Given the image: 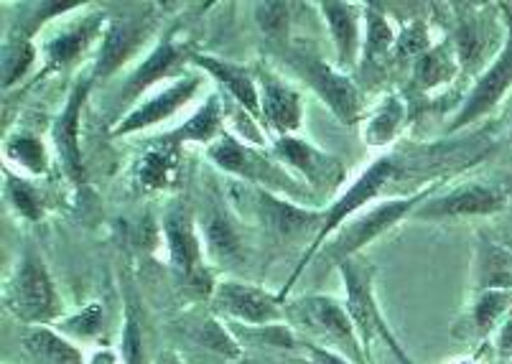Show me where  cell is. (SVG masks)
Masks as SVG:
<instances>
[{"mask_svg":"<svg viewBox=\"0 0 512 364\" xmlns=\"http://www.w3.org/2000/svg\"><path fill=\"white\" fill-rule=\"evenodd\" d=\"M258 90L263 123L278 138L299 135L301 125H304V97H301V92L271 72L258 74Z\"/></svg>","mask_w":512,"mask_h":364,"instance_id":"21","label":"cell"},{"mask_svg":"<svg viewBox=\"0 0 512 364\" xmlns=\"http://www.w3.org/2000/svg\"><path fill=\"white\" fill-rule=\"evenodd\" d=\"M107 21H110V13L97 8V11L85 13V16L64 23L57 34L49 36V39L41 44L39 54L41 59H44V67H41L39 77L69 72L82 56L90 54V51L95 49L97 41H102Z\"/></svg>","mask_w":512,"mask_h":364,"instance_id":"18","label":"cell"},{"mask_svg":"<svg viewBox=\"0 0 512 364\" xmlns=\"http://www.w3.org/2000/svg\"><path fill=\"white\" fill-rule=\"evenodd\" d=\"M197 54L199 46L192 36H184L179 28L166 31V34L151 46V51L143 56L141 64L120 82L118 95H115L113 102L115 123L123 118L125 112L133 110V107L141 102V97L148 95L153 87L169 82V79L174 82L181 74L189 72V67H192L194 56Z\"/></svg>","mask_w":512,"mask_h":364,"instance_id":"6","label":"cell"},{"mask_svg":"<svg viewBox=\"0 0 512 364\" xmlns=\"http://www.w3.org/2000/svg\"><path fill=\"white\" fill-rule=\"evenodd\" d=\"M512 311V291H479L467 311V329L477 339L500 331Z\"/></svg>","mask_w":512,"mask_h":364,"instance_id":"31","label":"cell"},{"mask_svg":"<svg viewBox=\"0 0 512 364\" xmlns=\"http://www.w3.org/2000/svg\"><path fill=\"white\" fill-rule=\"evenodd\" d=\"M286 321L306 331L314 342H319V347L342 354L344 359L355 364H372L362 347L355 321L349 316L347 303L339 298L324 296V293L299 298L296 303L286 306Z\"/></svg>","mask_w":512,"mask_h":364,"instance_id":"7","label":"cell"},{"mask_svg":"<svg viewBox=\"0 0 512 364\" xmlns=\"http://www.w3.org/2000/svg\"><path fill=\"white\" fill-rule=\"evenodd\" d=\"M3 306L23 326H54L64 319V303L41 252L26 247L3 286Z\"/></svg>","mask_w":512,"mask_h":364,"instance_id":"5","label":"cell"},{"mask_svg":"<svg viewBox=\"0 0 512 364\" xmlns=\"http://www.w3.org/2000/svg\"><path fill=\"white\" fill-rule=\"evenodd\" d=\"M271 153L321 199H337L339 189L347 181V168H344L342 158L321 151L301 135L276 138Z\"/></svg>","mask_w":512,"mask_h":364,"instance_id":"12","label":"cell"},{"mask_svg":"<svg viewBox=\"0 0 512 364\" xmlns=\"http://www.w3.org/2000/svg\"><path fill=\"white\" fill-rule=\"evenodd\" d=\"M184 148L156 138L146 151L138 156L133 166V179L143 191H174L184 179Z\"/></svg>","mask_w":512,"mask_h":364,"instance_id":"24","label":"cell"},{"mask_svg":"<svg viewBox=\"0 0 512 364\" xmlns=\"http://www.w3.org/2000/svg\"><path fill=\"white\" fill-rule=\"evenodd\" d=\"M408 123V105L400 95H385V100L377 105L370 120L365 123L362 138L370 148H385L390 146L400 135V130Z\"/></svg>","mask_w":512,"mask_h":364,"instance_id":"30","label":"cell"},{"mask_svg":"<svg viewBox=\"0 0 512 364\" xmlns=\"http://www.w3.org/2000/svg\"><path fill=\"white\" fill-rule=\"evenodd\" d=\"M209 308L237 326H271L286 321V303L281 296L245 280H217Z\"/></svg>","mask_w":512,"mask_h":364,"instance_id":"13","label":"cell"},{"mask_svg":"<svg viewBox=\"0 0 512 364\" xmlns=\"http://www.w3.org/2000/svg\"><path fill=\"white\" fill-rule=\"evenodd\" d=\"M454 364H477V362H474V359H459V362H454Z\"/></svg>","mask_w":512,"mask_h":364,"instance_id":"42","label":"cell"},{"mask_svg":"<svg viewBox=\"0 0 512 364\" xmlns=\"http://www.w3.org/2000/svg\"><path fill=\"white\" fill-rule=\"evenodd\" d=\"M6 199L13 212L26 222H41L46 217V199L31 181L6 171Z\"/></svg>","mask_w":512,"mask_h":364,"instance_id":"34","label":"cell"},{"mask_svg":"<svg viewBox=\"0 0 512 364\" xmlns=\"http://www.w3.org/2000/svg\"><path fill=\"white\" fill-rule=\"evenodd\" d=\"M176 334L184 344L181 357L202 359L207 364H230L242 359V347L230 326L220 321V316L209 311H192L176 319Z\"/></svg>","mask_w":512,"mask_h":364,"instance_id":"16","label":"cell"},{"mask_svg":"<svg viewBox=\"0 0 512 364\" xmlns=\"http://www.w3.org/2000/svg\"><path fill=\"white\" fill-rule=\"evenodd\" d=\"M222 125H225V102H222V95L212 92L192 118H186L179 128L169 130L161 138L176 148H186L189 143H202V146L209 148L225 133Z\"/></svg>","mask_w":512,"mask_h":364,"instance_id":"26","label":"cell"},{"mask_svg":"<svg viewBox=\"0 0 512 364\" xmlns=\"http://www.w3.org/2000/svg\"><path fill=\"white\" fill-rule=\"evenodd\" d=\"M321 16L327 21L332 34L334 54H337V69L349 72L362 59V41H365V13L362 3H339V0H324L319 6Z\"/></svg>","mask_w":512,"mask_h":364,"instance_id":"22","label":"cell"},{"mask_svg":"<svg viewBox=\"0 0 512 364\" xmlns=\"http://www.w3.org/2000/svg\"><path fill=\"white\" fill-rule=\"evenodd\" d=\"M235 199H240L242 217H250L258 222L260 230L276 242H306V247L319 235L321 222H324V209H309L304 204H296L286 196H278L273 191L255 189V186L240 184L232 189Z\"/></svg>","mask_w":512,"mask_h":364,"instance_id":"10","label":"cell"},{"mask_svg":"<svg viewBox=\"0 0 512 364\" xmlns=\"http://www.w3.org/2000/svg\"><path fill=\"white\" fill-rule=\"evenodd\" d=\"M288 67L299 74L311 90L324 100V105L334 112V118L344 125H357L362 120V90L347 72L329 64L319 51L293 44L283 51Z\"/></svg>","mask_w":512,"mask_h":364,"instance_id":"11","label":"cell"},{"mask_svg":"<svg viewBox=\"0 0 512 364\" xmlns=\"http://www.w3.org/2000/svg\"><path fill=\"white\" fill-rule=\"evenodd\" d=\"M255 21L268 39L286 44L288 31H291V6L288 3H258Z\"/></svg>","mask_w":512,"mask_h":364,"instance_id":"38","label":"cell"},{"mask_svg":"<svg viewBox=\"0 0 512 364\" xmlns=\"http://www.w3.org/2000/svg\"><path fill=\"white\" fill-rule=\"evenodd\" d=\"M495 352L500 357V362H512V311L505 319V324L500 326V331H497Z\"/></svg>","mask_w":512,"mask_h":364,"instance_id":"40","label":"cell"},{"mask_svg":"<svg viewBox=\"0 0 512 364\" xmlns=\"http://www.w3.org/2000/svg\"><path fill=\"white\" fill-rule=\"evenodd\" d=\"M161 13L158 6H128L118 16H110L100 46H97L92 77L97 84H105L123 72L130 62H136L141 54H148V44L156 39Z\"/></svg>","mask_w":512,"mask_h":364,"instance_id":"8","label":"cell"},{"mask_svg":"<svg viewBox=\"0 0 512 364\" xmlns=\"http://www.w3.org/2000/svg\"><path fill=\"white\" fill-rule=\"evenodd\" d=\"M462 59H459V51H456L454 39L439 41L431 51L413 62V74H411V90L418 95H426V92H434L444 84L454 82L456 74L462 72Z\"/></svg>","mask_w":512,"mask_h":364,"instance_id":"27","label":"cell"},{"mask_svg":"<svg viewBox=\"0 0 512 364\" xmlns=\"http://www.w3.org/2000/svg\"><path fill=\"white\" fill-rule=\"evenodd\" d=\"M362 13H365V41H362V62L367 67L383 64L388 56H393L395 49V28L390 26L388 13L380 3H362Z\"/></svg>","mask_w":512,"mask_h":364,"instance_id":"28","label":"cell"},{"mask_svg":"<svg viewBox=\"0 0 512 364\" xmlns=\"http://www.w3.org/2000/svg\"><path fill=\"white\" fill-rule=\"evenodd\" d=\"M153 364H189L176 349H164L153 357Z\"/></svg>","mask_w":512,"mask_h":364,"instance_id":"41","label":"cell"},{"mask_svg":"<svg viewBox=\"0 0 512 364\" xmlns=\"http://www.w3.org/2000/svg\"><path fill=\"white\" fill-rule=\"evenodd\" d=\"M21 349L31 364H87L82 349L57 326H26Z\"/></svg>","mask_w":512,"mask_h":364,"instance_id":"25","label":"cell"},{"mask_svg":"<svg viewBox=\"0 0 512 364\" xmlns=\"http://www.w3.org/2000/svg\"><path fill=\"white\" fill-rule=\"evenodd\" d=\"M500 364H512V362H500Z\"/></svg>","mask_w":512,"mask_h":364,"instance_id":"43","label":"cell"},{"mask_svg":"<svg viewBox=\"0 0 512 364\" xmlns=\"http://www.w3.org/2000/svg\"><path fill=\"white\" fill-rule=\"evenodd\" d=\"M207 156L220 171L235 176L242 184L273 191V194L286 196V199L304 204V207L306 202L316 199L314 191L299 176L291 174L273 153L263 151L253 143H245L232 133H222V138L207 148Z\"/></svg>","mask_w":512,"mask_h":364,"instance_id":"1","label":"cell"},{"mask_svg":"<svg viewBox=\"0 0 512 364\" xmlns=\"http://www.w3.org/2000/svg\"><path fill=\"white\" fill-rule=\"evenodd\" d=\"M95 84L97 82L92 77V69L79 74L67 102H64L62 112L51 123V146L57 151L62 171L74 186L85 184V158H82V146H79V128H82V112H85V105L90 100Z\"/></svg>","mask_w":512,"mask_h":364,"instance_id":"17","label":"cell"},{"mask_svg":"<svg viewBox=\"0 0 512 364\" xmlns=\"http://www.w3.org/2000/svg\"><path fill=\"white\" fill-rule=\"evenodd\" d=\"M204 87V77L197 72H184L174 82L164 84L161 90L148 95L146 100L138 102L130 112H125L118 123H113L110 135L113 138H128V135L143 133V130H151L156 125H164L174 118L176 112L184 110L194 97L199 95V90Z\"/></svg>","mask_w":512,"mask_h":364,"instance_id":"14","label":"cell"},{"mask_svg":"<svg viewBox=\"0 0 512 364\" xmlns=\"http://www.w3.org/2000/svg\"><path fill=\"white\" fill-rule=\"evenodd\" d=\"M339 273H342L344 293H347V296H344V303H347L349 316L355 321L357 334H360L367 359L372 362V347H375V344H385V349H388L400 364H416L411 359V354L403 349V344L398 342V336H395L393 329L388 326L383 308L377 303L375 268L360 255V258L344 263L342 268H339Z\"/></svg>","mask_w":512,"mask_h":364,"instance_id":"9","label":"cell"},{"mask_svg":"<svg viewBox=\"0 0 512 364\" xmlns=\"http://www.w3.org/2000/svg\"><path fill=\"white\" fill-rule=\"evenodd\" d=\"M192 67L212 77L214 82L220 84L227 97H232L240 110H245L255 123H263V112H260V90H258V77L242 64L227 62L222 56H209L197 54L194 56Z\"/></svg>","mask_w":512,"mask_h":364,"instance_id":"23","label":"cell"},{"mask_svg":"<svg viewBox=\"0 0 512 364\" xmlns=\"http://www.w3.org/2000/svg\"><path fill=\"white\" fill-rule=\"evenodd\" d=\"M507 207V194L492 184H462L441 196H431L413 217L423 222H444V219L492 217Z\"/></svg>","mask_w":512,"mask_h":364,"instance_id":"20","label":"cell"},{"mask_svg":"<svg viewBox=\"0 0 512 364\" xmlns=\"http://www.w3.org/2000/svg\"><path fill=\"white\" fill-rule=\"evenodd\" d=\"M474 278L479 291H512V255L497 242L484 237L474 260Z\"/></svg>","mask_w":512,"mask_h":364,"instance_id":"29","label":"cell"},{"mask_svg":"<svg viewBox=\"0 0 512 364\" xmlns=\"http://www.w3.org/2000/svg\"><path fill=\"white\" fill-rule=\"evenodd\" d=\"M301 352H304L306 364H355V362H349V359H344L342 354L329 352V349L319 347V344L314 342L301 344Z\"/></svg>","mask_w":512,"mask_h":364,"instance_id":"39","label":"cell"},{"mask_svg":"<svg viewBox=\"0 0 512 364\" xmlns=\"http://www.w3.org/2000/svg\"><path fill=\"white\" fill-rule=\"evenodd\" d=\"M3 153H6L8 161L16 163L18 168H23L26 174L31 176L49 174V166H51L49 148H46V143L39 138V135L29 133V130H18V133L8 135Z\"/></svg>","mask_w":512,"mask_h":364,"instance_id":"33","label":"cell"},{"mask_svg":"<svg viewBox=\"0 0 512 364\" xmlns=\"http://www.w3.org/2000/svg\"><path fill=\"white\" fill-rule=\"evenodd\" d=\"M161 235L169 247L171 270L181 280L184 291L192 293L194 298H202V301H212L217 280H214L207 250H204L197 209L186 202L184 196H174L169 207L164 209Z\"/></svg>","mask_w":512,"mask_h":364,"instance_id":"4","label":"cell"},{"mask_svg":"<svg viewBox=\"0 0 512 364\" xmlns=\"http://www.w3.org/2000/svg\"><path fill=\"white\" fill-rule=\"evenodd\" d=\"M395 174H398V163H395L393 156L377 158V161H372L370 166L362 171L360 179L352 181V184H349L347 189L337 196V199H332V202L327 204L319 235H316L314 242H311V245L301 252L299 263L293 265L291 275H288V280L283 283L281 291H278V296H281L283 303L288 301V296H291V291L296 288V283H299L301 275H304L306 270H309V265L314 263V258L321 252V247L327 245V242L332 240L339 230H342L349 219L357 217V214H360L365 207H370L377 196L388 189V184L395 179Z\"/></svg>","mask_w":512,"mask_h":364,"instance_id":"2","label":"cell"},{"mask_svg":"<svg viewBox=\"0 0 512 364\" xmlns=\"http://www.w3.org/2000/svg\"><path fill=\"white\" fill-rule=\"evenodd\" d=\"M36 56V44L31 39H23V36H8L6 44H3V87L11 90L13 84L21 82L26 74L34 67Z\"/></svg>","mask_w":512,"mask_h":364,"instance_id":"35","label":"cell"},{"mask_svg":"<svg viewBox=\"0 0 512 364\" xmlns=\"http://www.w3.org/2000/svg\"><path fill=\"white\" fill-rule=\"evenodd\" d=\"M199 230H202L204 250L209 265L217 268H237L248 258V247L240 230L237 212L225 202V196L207 194L202 209L197 212Z\"/></svg>","mask_w":512,"mask_h":364,"instance_id":"15","label":"cell"},{"mask_svg":"<svg viewBox=\"0 0 512 364\" xmlns=\"http://www.w3.org/2000/svg\"><path fill=\"white\" fill-rule=\"evenodd\" d=\"M434 39H431V28L423 18H413L406 26L398 31L395 39L393 59L395 62H418L426 51L434 49Z\"/></svg>","mask_w":512,"mask_h":364,"instance_id":"36","label":"cell"},{"mask_svg":"<svg viewBox=\"0 0 512 364\" xmlns=\"http://www.w3.org/2000/svg\"><path fill=\"white\" fill-rule=\"evenodd\" d=\"M510 138H512V135H510Z\"/></svg>","mask_w":512,"mask_h":364,"instance_id":"44","label":"cell"},{"mask_svg":"<svg viewBox=\"0 0 512 364\" xmlns=\"http://www.w3.org/2000/svg\"><path fill=\"white\" fill-rule=\"evenodd\" d=\"M123 334H120V357L123 364H153L146 347V326H143L141 303H138L133 288L125 283L123 288Z\"/></svg>","mask_w":512,"mask_h":364,"instance_id":"32","label":"cell"},{"mask_svg":"<svg viewBox=\"0 0 512 364\" xmlns=\"http://www.w3.org/2000/svg\"><path fill=\"white\" fill-rule=\"evenodd\" d=\"M512 90V21L510 31H507V41L495 56V62L484 69L477 77L474 87L469 90L467 100L462 102L459 112L449 123V133H459L467 125L477 123V120L487 118L492 110L502 102V97Z\"/></svg>","mask_w":512,"mask_h":364,"instance_id":"19","label":"cell"},{"mask_svg":"<svg viewBox=\"0 0 512 364\" xmlns=\"http://www.w3.org/2000/svg\"><path fill=\"white\" fill-rule=\"evenodd\" d=\"M57 326L59 331H62L64 336H69V339H97V336H102V331H105V308H102V303H90V306H85L82 311H79L77 316H72V319H62Z\"/></svg>","mask_w":512,"mask_h":364,"instance_id":"37","label":"cell"},{"mask_svg":"<svg viewBox=\"0 0 512 364\" xmlns=\"http://www.w3.org/2000/svg\"><path fill=\"white\" fill-rule=\"evenodd\" d=\"M439 184L441 179L434 181V184L423 186L416 194L400 196V199H388V202L375 204V207H370L367 212L352 217L344 224L342 230L332 237V242H327V245L321 247V252L314 260H319V265L324 270H339L344 263H349V260L360 258L365 247H370L372 242L380 240L385 232L393 230L395 224L413 217V214L434 196Z\"/></svg>","mask_w":512,"mask_h":364,"instance_id":"3","label":"cell"}]
</instances>
